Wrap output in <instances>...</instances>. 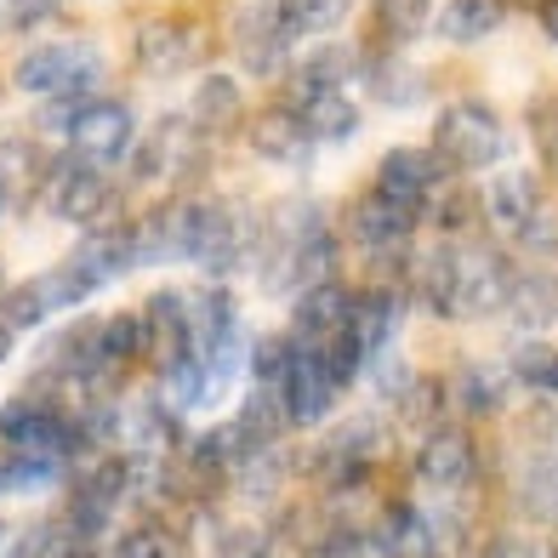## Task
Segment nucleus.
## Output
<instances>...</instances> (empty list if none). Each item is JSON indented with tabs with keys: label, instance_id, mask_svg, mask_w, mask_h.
Segmentation results:
<instances>
[{
	"label": "nucleus",
	"instance_id": "46",
	"mask_svg": "<svg viewBox=\"0 0 558 558\" xmlns=\"http://www.w3.org/2000/svg\"><path fill=\"white\" fill-rule=\"evenodd\" d=\"M536 12H542V35H547V40L558 46V0H542Z\"/></svg>",
	"mask_w": 558,
	"mask_h": 558
},
{
	"label": "nucleus",
	"instance_id": "39",
	"mask_svg": "<svg viewBox=\"0 0 558 558\" xmlns=\"http://www.w3.org/2000/svg\"><path fill=\"white\" fill-rule=\"evenodd\" d=\"M109 558H177V542L160 524H143V530H132V536H120V547Z\"/></svg>",
	"mask_w": 558,
	"mask_h": 558
},
{
	"label": "nucleus",
	"instance_id": "50",
	"mask_svg": "<svg viewBox=\"0 0 558 558\" xmlns=\"http://www.w3.org/2000/svg\"><path fill=\"white\" fill-rule=\"evenodd\" d=\"M507 7H542V0H507Z\"/></svg>",
	"mask_w": 558,
	"mask_h": 558
},
{
	"label": "nucleus",
	"instance_id": "22",
	"mask_svg": "<svg viewBox=\"0 0 558 558\" xmlns=\"http://www.w3.org/2000/svg\"><path fill=\"white\" fill-rule=\"evenodd\" d=\"M348 302H353V291L337 286V279H319V286L296 291V302H291V319H296L291 337L308 342V348H319L325 337H337L342 325H348Z\"/></svg>",
	"mask_w": 558,
	"mask_h": 558
},
{
	"label": "nucleus",
	"instance_id": "28",
	"mask_svg": "<svg viewBox=\"0 0 558 558\" xmlns=\"http://www.w3.org/2000/svg\"><path fill=\"white\" fill-rule=\"evenodd\" d=\"M286 427H291V416H286V404H279V388H263V383L234 411V434H240L245 450H274Z\"/></svg>",
	"mask_w": 558,
	"mask_h": 558
},
{
	"label": "nucleus",
	"instance_id": "32",
	"mask_svg": "<svg viewBox=\"0 0 558 558\" xmlns=\"http://www.w3.org/2000/svg\"><path fill=\"white\" fill-rule=\"evenodd\" d=\"M371 17L383 46H411L434 23V0H371Z\"/></svg>",
	"mask_w": 558,
	"mask_h": 558
},
{
	"label": "nucleus",
	"instance_id": "13",
	"mask_svg": "<svg viewBox=\"0 0 558 558\" xmlns=\"http://www.w3.org/2000/svg\"><path fill=\"white\" fill-rule=\"evenodd\" d=\"M445 183V160L434 155V148H388L383 160H376V189L393 199V206H411V211H427V199H434V189Z\"/></svg>",
	"mask_w": 558,
	"mask_h": 558
},
{
	"label": "nucleus",
	"instance_id": "30",
	"mask_svg": "<svg viewBox=\"0 0 558 558\" xmlns=\"http://www.w3.org/2000/svg\"><path fill=\"white\" fill-rule=\"evenodd\" d=\"M519 325H553L558 319V274L553 268H524L513 274V291H507V308Z\"/></svg>",
	"mask_w": 558,
	"mask_h": 558
},
{
	"label": "nucleus",
	"instance_id": "45",
	"mask_svg": "<svg viewBox=\"0 0 558 558\" xmlns=\"http://www.w3.org/2000/svg\"><path fill=\"white\" fill-rule=\"evenodd\" d=\"M530 434L542 445H558V399H536V411H530Z\"/></svg>",
	"mask_w": 558,
	"mask_h": 558
},
{
	"label": "nucleus",
	"instance_id": "14",
	"mask_svg": "<svg viewBox=\"0 0 558 558\" xmlns=\"http://www.w3.org/2000/svg\"><path fill=\"white\" fill-rule=\"evenodd\" d=\"M132 263H177L189 257V234H194V199H160V206H148L132 228Z\"/></svg>",
	"mask_w": 558,
	"mask_h": 558
},
{
	"label": "nucleus",
	"instance_id": "1",
	"mask_svg": "<svg viewBox=\"0 0 558 558\" xmlns=\"http://www.w3.org/2000/svg\"><path fill=\"white\" fill-rule=\"evenodd\" d=\"M251 263H257L263 291L296 296V291H308V286L337 274V234H331V222H325V211L314 199H279V206L257 222V251H251Z\"/></svg>",
	"mask_w": 558,
	"mask_h": 558
},
{
	"label": "nucleus",
	"instance_id": "51",
	"mask_svg": "<svg viewBox=\"0 0 558 558\" xmlns=\"http://www.w3.org/2000/svg\"><path fill=\"white\" fill-rule=\"evenodd\" d=\"M0 291H7V268H0Z\"/></svg>",
	"mask_w": 558,
	"mask_h": 558
},
{
	"label": "nucleus",
	"instance_id": "26",
	"mask_svg": "<svg viewBox=\"0 0 558 558\" xmlns=\"http://www.w3.org/2000/svg\"><path fill=\"white\" fill-rule=\"evenodd\" d=\"M360 69H365V58L353 52V46H342V40L314 46V58L291 74V104H296V97H308V92H342Z\"/></svg>",
	"mask_w": 558,
	"mask_h": 558
},
{
	"label": "nucleus",
	"instance_id": "10",
	"mask_svg": "<svg viewBox=\"0 0 558 558\" xmlns=\"http://www.w3.org/2000/svg\"><path fill=\"white\" fill-rule=\"evenodd\" d=\"M206 166V137L189 125V114H166L148 137H137L132 148V171L143 183H189Z\"/></svg>",
	"mask_w": 558,
	"mask_h": 558
},
{
	"label": "nucleus",
	"instance_id": "20",
	"mask_svg": "<svg viewBox=\"0 0 558 558\" xmlns=\"http://www.w3.org/2000/svg\"><path fill=\"white\" fill-rule=\"evenodd\" d=\"M348 222H353V240H360L371 257H411V234H416L422 211L393 206L383 194H365V199H353Z\"/></svg>",
	"mask_w": 558,
	"mask_h": 558
},
{
	"label": "nucleus",
	"instance_id": "24",
	"mask_svg": "<svg viewBox=\"0 0 558 558\" xmlns=\"http://www.w3.org/2000/svg\"><path fill=\"white\" fill-rule=\"evenodd\" d=\"M245 114V97H240V81L234 74H206L189 97V125L199 137H228Z\"/></svg>",
	"mask_w": 558,
	"mask_h": 558
},
{
	"label": "nucleus",
	"instance_id": "5",
	"mask_svg": "<svg viewBox=\"0 0 558 558\" xmlns=\"http://www.w3.org/2000/svg\"><path fill=\"white\" fill-rule=\"evenodd\" d=\"M513 263L507 251L490 240H468L450 245V319H490L507 308V291H513Z\"/></svg>",
	"mask_w": 558,
	"mask_h": 558
},
{
	"label": "nucleus",
	"instance_id": "52",
	"mask_svg": "<svg viewBox=\"0 0 558 558\" xmlns=\"http://www.w3.org/2000/svg\"><path fill=\"white\" fill-rule=\"evenodd\" d=\"M0 547H7V530H0Z\"/></svg>",
	"mask_w": 558,
	"mask_h": 558
},
{
	"label": "nucleus",
	"instance_id": "40",
	"mask_svg": "<svg viewBox=\"0 0 558 558\" xmlns=\"http://www.w3.org/2000/svg\"><path fill=\"white\" fill-rule=\"evenodd\" d=\"M365 553H371L365 530H342V524H331L319 542H308V553H302V558H365Z\"/></svg>",
	"mask_w": 558,
	"mask_h": 558
},
{
	"label": "nucleus",
	"instance_id": "43",
	"mask_svg": "<svg viewBox=\"0 0 558 558\" xmlns=\"http://www.w3.org/2000/svg\"><path fill=\"white\" fill-rule=\"evenodd\" d=\"M530 132H536V148L558 166V97H542L536 109H530Z\"/></svg>",
	"mask_w": 558,
	"mask_h": 558
},
{
	"label": "nucleus",
	"instance_id": "29",
	"mask_svg": "<svg viewBox=\"0 0 558 558\" xmlns=\"http://www.w3.org/2000/svg\"><path fill=\"white\" fill-rule=\"evenodd\" d=\"M445 388H450V399L462 404L473 422H490V416H501V404H507V371H496V365H462V371H456V383H445Z\"/></svg>",
	"mask_w": 558,
	"mask_h": 558
},
{
	"label": "nucleus",
	"instance_id": "12",
	"mask_svg": "<svg viewBox=\"0 0 558 558\" xmlns=\"http://www.w3.org/2000/svg\"><path fill=\"white\" fill-rule=\"evenodd\" d=\"M337 399H342V376L325 365V353L302 342L296 348V360L286 365V376H279V404H286V416L291 427H314L337 411Z\"/></svg>",
	"mask_w": 558,
	"mask_h": 558
},
{
	"label": "nucleus",
	"instance_id": "7",
	"mask_svg": "<svg viewBox=\"0 0 558 558\" xmlns=\"http://www.w3.org/2000/svg\"><path fill=\"white\" fill-rule=\"evenodd\" d=\"M0 445L74 462V456H81V427H74V416L52 399H7L0 404Z\"/></svg>",
	"mask_w": 558,
	"mask_h": 558
},
{
	"label": "nucleus",
	"instance_id": "37",
	"mask_svg": "<svg viewBox=\"0 0 558 558\" xmlns=\"http://www.w3.org/2000/svg\"><path fill=\"white\" fill-rule=\"evenodd\" d=\"M296 337H263L257 348H251L245 353V360H251V376H257V383L263 388H279V376H286V365L296 360Z\"/></svg>",
	"mask_w": 558,
	"mask_h": 558
},
{
	"label": "nucleus",
	"instance_id": "36",
	"mask_svg": "<svg viewBox=\"0 0 558 558\" xmlns=\"http://www.w3.org/2000/svg\"><path fill=\"white\" fill-rule=\"evenodd\" d=\"M507 376H519L524 388H542V393H558V348L553 342H524L513 353Z\"/></svg>",
	"mask_w": 558,
	"mask_h": 558
},
{
	"label": "nucleus",
	"instance_id": "23",
	"mask_svg": "<svg viewBox=\"0 0 558 558\" xmlns=\"http://www.w3.org/2000/svg\"><path fill=\"white\" fill-rule=\"evenodd\" d=\"M63 308H74V302H69V291H63L58 268L23 279V286H12L7 296H0V319H7L12 331H35V325H46V319L63 314Z\"/></svg>",
	"mask_w": 558,
	"mask_h": 558
},
{
	"label": "nucleus",
	"instance_id": "31",
	"mask_svg": "<svg viewBox=\"0 0 558 558\" xmlns=\"http://www.w3.org/2000/svg\"><path fill=\"white\" fill-rule=\"evenodd\" d=\"M501 17H507V0H450L439 17V35L456 46H478L501 29Z\"/></svg>",
	"mask_w": 558,
	"mask_h": 558
},
{
	"label": "nucleus",
	"instance_id": "27",
	"mask_svg": "<svg viewBox=\"0 0 558 558\" xmlns=\"http://www.w3.org/2000/svg\"><path fill=\"white\" fill-rule=\"evenodd\" d=\"M291 109L314 132V143H348L360 132V104H353L348 92H308V97H296Z\"/></svg>",
	"mask_w": 558,
	"mask_h": 558
},
{
	"label": "nucleus",
	"instance_id": "3",
	"mask_svg": "<svg viewBox=\"0 0 558 558\" xmlns=\"http://www.w3.org/2000/svg\"><path fill=\"white\" fill-rule=\"evenodd\" d=\"M257 211L240 199H194V234H189V263L211 279H228L251 263L257 251Z\"/></svg>",
	"mask_w": 558,
	"mask_h": 558
},
{
	"label": "nucleus",
	"instance_id": "41",
	"mask_svg": "<svg viewBox=\"0 0 558 558\" xmlns=\"http://www.w3.org/2000/svg\"><path fill=\"white\" fill-rule=\"evenodd\" d=\"M217 558H274V542L263 536V530H222L217 536Z\"/></svg>",
	"mask_w": 558,
	"mask_h": 558
},
{
	"label": "nucleus",
	"instance_id": "6",
	"mask_svg": "<svg viewBox=\"0 0 558 558\" xmlns=\"http://www.w3.org/2000/svg\"><path fill=\"white\" fill-rule=\"evenodd\" d=\"M63 132H69V155L92 166H114V160H132L137 148V114L120 97H81V104H69Z\"/></svg>",
	"mask_w": 558,
	"mask_h": 558
},
{
	"label": "nucleus",
	"instance_id": "33",
	"mask_svg": "<svg viewBox=\"0 0 558 558\" xmlns=\"http://www.w3.org/2000/svg\"><path fill=\"white\" fill-rule=\"evenodd\" d=\"M411 291L427 302V314L450 319V245H434L411 257Z\"/></svg>",
	"mask_w": 558,
	"mask_h": 558
},
{
	"label": "nucleus",
	"instance_id": "2",
	"mask_svg": "<svg viewBox=\"0 0 558 558\" xmlns=\"http://www.w3.org/2000/svg\"><path fill=\"white\" fill-rule=\"evenodd\" d=\"M12 86L35 104H81L104 86V52L86 40H40L12 63Z\"/></svg>",
	"mask_w": 558,
	"mask_h": 558
},
{
	"label": "nucleus",
	"instance_id": "48",
	"mask_svg": "<svg viewBox=\"0 0 558 558\" xmlns=\"http://www.w3.org/2000/svg\"><path fill=\"white\" fill-rule=\"evenodd\" d=\"M7 211H12V177L0 171V222H7Z\"/></svg>",
	"mask_w": 558,
	"mask_h": 558
},
{
	"label": "nucleus",
	"instance_id": "25",
	"mask_svg": "<svg viewBox=\"0 0 558 558\" xmlns=\"http://www.w3.org/2000/svg\"><path fill=\"white\" fill-rule=\"evenodd\" d=\"M234 331H240V302H234V291H228L222 279H211L206 291L189 296V337H194V353L217 348L222 337H234Z\"/></svg>",
	"mask_w": 558,
	"mask_h": 558
},
{
	"label": "nucleus",
	"instance_id": "21",
	"mask_svg": "<svg viewBox=\"0 0 558 558\" xmlns=\"http://www.w3.org/2000/svg\"><path fill=\"white\" fill-rule=\"evenodd\" d=\"M251 148H257L268 166H291V171H302L319 155L314 132L302 125L296 109H263L257 120H251Z\"/></svg>",
	"mask_w": 558,
	"mask_h": 558
},
{
	"label": "nucleus",
	"instance_id": "47",
	"mask_svg": "<svg viewBox=\"0 0 558 558\" xmlns=\"http://www.w3.org/2000/svg\"><path fill=\"white\" fill-rule=\"evenodd\" d=\"M12 348H17V331H12V325H7V319H0V365H7V360H12Z\"/></svg>",
	"mask_w": 558,
	"mask_h": 558
},
{
	"label": "nucleus",
	"instance_id": "11",
	"mask_svg": "<svg viewBox=\"0 0 558 558\" xmlns=\"http://www.w3.org/2000/svg\"><path fill=\"white\" fill-rule=\"evenodd\" d=\"M206 29H194L189 17H148L132 35V63L155 81H171V74H189L194 63H206Z\"/></svg>",
	"mask_w": 558,
	"mask_h": 558
},
{
	"label": "nucleus",
	"instance_id": "18",
	"mask_svg": "<svg viewBox=\"0 0 558 558\" xmlns=\"http://www.w3.org/2000/svg\"><path fill=\"white\" fill-rule=\"evenodd\" d=\"M542 206H547L542 183L530 171H501V177H490V183H485V194H478V217H485V228H496V234L513 240V245H519L524 228L536 222Z\"/></svg>",
	"mask_w": 558,
	"mask_h": 558
},
{
	"label": "nucleus",
	"instance_id": "16",
	"mask_svg": "<svg viewBox=\"0 0 558 558\" xmlns=\"http://www.w3.org/2000/svg\"><path fill=\"white\" fill-rule=\"evenodd\" d=\"M473 473H478V450H473L468 427L445 422V427H434V434L422 439V450H416V478H422V485L456 496V490L473 485Z\"/></svg>",
	"mask_w": 558,
	"mask_h": 558
},
{
	"label": "nucleus",
	"instance_id": "15",
	"mask_svg": "<svg viewBox=\"0 0 558 558\" xmlns=\"http://www.w3.org/2000/svg\"><path fill=\"white\" fill-rule=\"evenodd\" d=\"M348 342L365 353V371H371V360L376 353H388L393 342H399V331H404V291H393V286H371V291H360L348 302Z\"/></svg>",
	"mask_w": 558,
	"mask_h": 558
},
{
	"label": "nucleus",
	"instance_id": "4",
	"mask_svg": "<svg viewBox=\"0 0 558 558\" xmlns=\"http://www.w3.org/2000/svg\"><path fill=\"white\" fill-rule=\"evenodd\" d=\"M434 155L445 160V171H490L507 155L501 114L478 97H456L434 120Z\"/></svg>",
	"mask_w": 558,
	"mask_h": 558
},
{
	"label": "nucleus",
	"instance_id": "44",
	"mask_svg": "<svg viewBox=\"0 0 558 558\" xmlns=\"http://www.w3.org/2000/svg\"><path fill=\"white\" fill-rule=\"evenodd\" d=\"M485 558H558V547H547L536 536H496L485 547Z\"/></svg>",
	"mask_w": 558,
	"mask_h": 558
},
{
	"label": "nucleus",
	"instance_id": "8",
	"mask_svg": "<svg viewBox=\"0 0 558 558\" xmlns=\"http://www.w3.org/2000/svg\"><path fill=\"white\" fill-rule=\"evenodd\" d=\"M46 211L74 222V228H97L114 211V183L104 177V166H92L81 155H63L46 171Z\"/></svg>",
	"mask_w": 558,
	"mask_h": 558
},
{
	"label": "nucleus",
	"instance_id": "34",
	"mask_svg": "<svg viewBox=\"0 0 558 558\" xmlns=\"http://www.w3.org/2000/svg\"><path fill=\"white\" fill-rule=\"evenodd\" d=\"M279 12H286L291 35H331L337 23H348L353 0H279Z\"/></svg>",
	"mask_w": 558,
	"mask_h": 558
},
{
	"label": "nucleus",
	"instance_id": "19",
	"mask_svg": "<svg viewBox=\"0 0 558 558\" xmlns=\"http://www.w3.org/2000/svg\"><path fill=\"white\" fill-rule=\"evenodd\" d=\"M365 542L383 558H445V530H439L434 513H422V507H388V513L365 530Z\"/></svg>",
	"mask_w": 558,
	"mask_h": 558
},
{
	"label": "nucleus",
	"instance_id": "49",
	"mask_svg": "<svg viewBox=\"0 0 558 558\" xmlns=\"http://www.w3.org/2000/svg\"><path fill=\"white\" fill-rule=\"evenodd\" d=\"M0 496H12V462H7V445H0Z\"/></svg>",
	"mask_w": 558,
	"mask_h": 558
},
{
	"label": "nucleus",
	"instance_id": "9",
	"mask_svg": "<svg viewBox=\"0 0 558 558\" xmlns=\"http://www.w3.org/2000/svg\"><path fill=\"white\" fill-rule=\"evenodd\" d=\"M120 274H132V234H125V228H86V240L58 263V279H63L74 308H81L92 291L114 286Z\"/></svg>",
	"mask_w": 558,
	"mask_h": 558
},
{
	"label": "nucleus",
	"instance_id": "38",
	"mask_svg": "<svg viewBox=\"0 0 558 558\" xmlns=\"http://www.w3.org/2000/svg\"><path fill=\"white\" fill-rule=\"evenodd\" d=\"M371 86H376V97H383V104L404 109V104H422V86H427V74L388 63V69H371Z\"/></svg>",
	"mask_w": 558,
	"mask_h": 558
},
{
	"label": "nucleus",
	"instance_id": "35",
	"mask_svg": "<svg viewBox=\"0 0 558 558\" xmlns=\"http://www.w3.org/2000/svg\"><path fill=\"white\" fill-rule=\"evenodd\" d=\"M445 404H450V388L439 383V376H411V383L399 388L393 411H399V422H434Z\"/></svg>",
	"mask_w": 558,
	"mask_h": 558
},
{
	"label": "nucleus",
	"instance_id": "17",
	"mask_svg": "<svg viewBox=\"0 0 558 558\" xmlns=\"http://www.w3.org/2000/svg\"><path fill=\"white\" fill-rule=\"evenodd\" d=\"M291 23L279 12V0H257V7H245L240 23H234V52L251 74H274L286 69V52H291Z\"/></svg>",
	"mask_w": 558,
	"mask_h": 558
},
{
	"label": "nucleus",
	"instance_id": "42",
	"mask_svg": "<svg viewBox=\"0 0 558 558\" xmlns=\"http://www.w3.org/2000/svg\"><path fill=\"white\" fill-rule=\"evenodd\" d=\"M58 12H63L58 0H7V23L17 35H35L40 23H58Z\"/></svg>",
	"mask_w": 558,
	"mask_h": 558
}]
</instances>
